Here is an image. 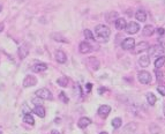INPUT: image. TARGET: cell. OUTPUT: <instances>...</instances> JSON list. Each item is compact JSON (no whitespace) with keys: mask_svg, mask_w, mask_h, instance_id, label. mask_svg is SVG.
Wrapping results in <instances>:
<instances>
[{"mask_svg":"<svg viewBox=\"0 0 165 134\" xmlns=\"http://www.w3.org/2000/svg\"><path fill=\"white\" fill-rule=\"evenodd\" d=\"M95 34L98 38H102V40H108L111 35V29L104 24H98L95 28Z\"/></svg>","mask_w":165,"mask_h":134,"instance_id":"6da1fadb","label":"cell"},{"mask_svg":"<svg viewBox=\"0 0 165 134\" xmlns=\"http://www.w3.org/2000/svg\"><path fill=\"white\" fill-rule=\"evenodd\" d=\"M148 57H161L164 55V48L162 45H152L148 48Z\"/></svg>","mask_w":165,"mask_h":134,"instance_id":"7a4b0ae2","label":"cell"},{"mask_svg":"<svg viewBox=\"0 0 165 134\" xmlns=\"http://www.w3.org/2000/svg\"><path fill=\"white\" fill-rule=\"evenodd\" d=\"M35 94H36L37 97H39L42 99H49V101H52V99H53V96H52L51 91H50L47 88H41V89H38Z\"/></svg>","mask_w":165,"mask_h":134,"instance_id":"3957f363","label":"cell"},{"mask_svg":"<svg viewBox=\"0 0 165 134\" xmlns=\"http://www.w3.org/2000/svg\"><path fill=\"white\" fill-rule=\"evenodd\" d=\"M138 79L142 84H149L151 82V74L147 71H142L138 74Z\"/></svg>","mask_w":165,"mask_h":134,"instance_id":"277c9868","label":"cell"},{"mask_svg":"<svg viewBox=\"0 0 165 134\" xmlns=\"http://www.w3.org/2000/svg\"><path fill=\"white\" fill-rule=\"evenodd\" d=\"M125 30H126V32H127V34H129V35H134V34L138 32V30H140V26H138V23L134 22V21H132V22H129V23H127V24H126Z\"/></svg>","mask_w":165,"mask_h":134,"instance_id":"5b68a950","label":"cell"},{"mask_svg":"<svg viewBox=\"0 0 165 134\" xmlns=\"http://www.w3.org/2000/svg\"><path fill=\"white\" fill-rule=\"evenodd\" d=\"M111 112V107L109 105H106V104H104V105H100V107H98V110H97V113H98V116L100 117V118H106L109 115H110Z\"/></svg>","mask_w":165,"mask_h":134,"instance_id":"8992f818","label":"cell"},{"mask_svg":"<svg viewBox=\"0 0 165 134\" xmlns=\"http://www.w3.org/2000/svg\"><path fill=\"white\" fill-rule=\"evenodd\" d=\"M37 84V79L34 75H27L26 79L23 80V87L29 88V87H34Z\"/></svg>","mask_w":165,"mask_h":134,"instance_id":"52a82bcc","label":"cell"},{"mask_svg":"<svg viewBox=\"0 0 165 134\" xmlns=\"http://www.w3.org/2000/svg\"><path fill=\"white\" fill-rule=\"evenodd\" d=\"M121 46L124 50H133V48L135 46V40L129 37V38H126L124 40V42L121 43Z\"/></svg>","mask_w":165,"mask_h":134,"instance_id":"ba28073f","label":"cell"},{"mask_svg":"<svg viewBox=\"0 0 165 134\" xmlns=\"http://www.w3.org/2000/svg\"><path fill=\"white\" fill-rule=\"evenodd\" d=\"M148 48H149V44L147 42H141L133 48V51H134V53H141V52L148 50Z\"/></svg>","mask_w":165,"mask_h":134,"instance_id":"9c48e42d","label":"cell"},{"mask_svg":"<svg viewBox=\"0 0 165 134\" xmlns=\"http://www.w3.org/2000/svg\"><path fill=\"white\" fill-rule=\"evenodd\" d=\"M46 69H47V65L44 63H36L34 66H31V71L35 73H42L45 72Z\"/></svg>","mask_w":165,"mask_h":134,"instance_id":"30bf717a","label":"cell"},{"mask_svg":"<svg viewBox=\"0 0 165 134\" xmlns=\"http://www.w3.org/2000/svg\"><path fill=\"white\" fill-rule=\"evenodd\" d=\"M79 50H80L81 53L87 54V53H89V52L93 51V46H91L88 42H82V43L80 44V46H79Z\"/></svg>","mask_w":165,"mask_h":134,"instance_id":"8fae6325","label":"cell"},{"mask_svg":"<svg viewBox=\"0 0 165 134\" xmlns=\"http://www.w3.org/2000/svg\"><path fill=\"white\" fill-rule=\"evenodd\" d=\"M29 53V45L28 43H23L20 48H19V55L21 59H24Z\"/></svg>","mask_w":165,"mask_h":134,"instance_id":"7c38bea8","label":"cell"},{"mask_svg":"<svg viewBox=\"0 0 165 134\" xmlns=\"http://www.w3.org/2000/svg\"><path fill=\"white\" fill-rule=\"evenodd\" d=\"M55 60H57L59 64H65V63L67 61V55H66V53H65L64 51L58 50V51L55 52Z\"/></svg>","mask_w":165,"mask_h":134,"instance_id":"4fadbf2b","label":"cell"},{"mask_svg":"<svg viewBox=\"0 0 165 134\" xmlns=\"http://www.w3.org/2000/svg\"><path fill=\"white\" fill-rule=\"evenodd\" d=\"M126 24H127V22H126V20H125L124 17H118L114 21V27H116L117 30H123V29H125Z\"/></svg>","mask_w":165,"mask_h":134,"instance_id":"5bb4252c","label":"cell"},{"mask_svg":"<svg viewBox=\"0 0 165 134\" xmlns=\"http://www.w3.org/2000/svg\"><path fill=\"white\" fill-rule=\"evenodd\" d=\"M138 64H140L141 67L146 68V67H148L150 65V58H149L148 55H141V57L138 58Z\"/></svg>","mask_w":165,"mask_h":134,"instance_id":"9a60e30c","label":"cell"},{"mask_svg":"<svg viewBox=\"0 0 165 134\" xmlns=\"http://www.w3.org/2000/svg\"><path fill=\"white\" fill-rule=\"evenodd\" d=\"M90 124H91V119L90 118H87V117H82V118H80V120L77 121V126L80 128H85Z\"/></svg>","mask_w":165,"mask_h":134,"instance_id":"2e32d148","label":"cell"},{"mask_svg":"<svg viewBox=\"0 0 165 134\" xmlns=\"http://www.w3.org/2000/svg\"><path fill=\"white\" fill-rule=\"evenodd\" d=\"M135 17H136V20L138 22H144L147 20V13L143 9H138L135 13Z\"/></svg>","mask_w":165,"mask_h":134,"instance_id":"e0dca14e","label":"cell"},{"mask_svg":"<svg viewBox=\"0 0 165 134\" xmlns=\"http://www.w3.org/2000/svg\"><path fill=\"white\" fill-rule=\"evenodd\" d=\"M35 115H37L39 118H44L45 117V109L43 105H38V107H36L34 109V111H32Z\"/></svg>","mask_w":165,"mask_h":134,"instance_id":"ac0fdd59","label":"cell"},{"mask_svg":"<svg viewBox=\"0 0 165 134\" xmlns=\"http://www.w3.org/2000/svg\"><path fill=\"white\" fill-rule=\"evenodd\" d=\"M142 32H143V35L144 36H151L154 35V32H155V28L150 26V24H148V26H146V27L142 29Z\"/></svg>","mask_w":165,"mask_h":134,"instance_id":"d6986e66","label":"cell"},{"mask_svg":"<svg viewBox=\"0 0 165 134\" xmlns=\"http://www.w3.org/2000/svg\"><path fill=\"white\" fill-rule=\"evenodd\" d=\"M88 65L91 67L94 71H97V69L99 68V63H98V60L95 59V58H89V60H88Z\"/></svg>","mask_w":165,"mask_h":134,"instance_id":"ffe728a7","label":"cell"},{"mask_svg":"<svg viewBox=\"0 0 165 134\" xmlns=\"http://www.w3.org/2000/svg\"><path fill=\"white\" fill-rule=\"evenodd\" d=\"M165 64V57L164 55H161V57H158L156 60H155V67L156 68H161V67H163Z\"/></svg>","mask_w":165,"mask_h":134,"instance_id":"44dd1931","label":"cell"},{"mask_svg":"<svg viewBox=\"0 0 165 134\" xmlns=\"http://www.w3.org/2000/svg\"><path fill=\"white\" fill-rule=\"evenodd\" d=\"M68 78L67 76H60L58 80H57V83L60 86V87H67L68 84Z\"/></svg>","mask_w":165,"mask_h":134,"instance_id":"7402d4cb","label":"cell"},{"mask_svg":"<svg viewBox=\"0 0 165 134\" xmlns=\"http://www.w3.org/2000/svg\"><path fill=\"white\" fill-rule=\"evenodd\" d=\"M147 101H148V103H149L150 105H155L157 98H156V96L152 94V93H148V94H147Z\"/></svg>","mask_w":165,"mask_h":134,"instance_id":"603a6c76","label":"cell"},{"mask_svg":"<svg viewBox=\"0 0 165 134\" xmlns=\"http://www.w3.org/2000/svg\"><path fill=\"white\" fill-rule=\"evenodd\" d=\"M117 19H118V13H116V12H111L110 14L106 15V20H108V22H110V23H112L113 21H116Z\"/></svg>","mask_w":165,"mask_h":134,"instance_id":"cb8c5ba5","label":"cell"},{"mask_svg":"<svg viewBox=\"0 0 165 134\" xmlns=\"http://www.w3.org/2000/svg\"><path fill=\"white\" fill-rule=\"evenodd\" d=\"M51 37L53 38L55 40H58V42H62V43H68V40H65L60 34H55V32H53L52 35H51Z\"/></svg>","mask_w":165,"mask_h":134,"instance_id":"d4e9b609","label":"cell"},{"mask_svg":"<svg viewBox=\"0 0 165 134\" xmlns=\"http://www.w3.org/2000/svg\"><path fill=\"white\" fill-rule=\"evenodd\" d=\"M123 125V120H121V118H114L113 120H112V126H113V128H119L120 126Z\"/></svg>","mask_w":165,"mask_h":134,"instance_id":"484cf974","label":"cell"},{"mask_svg":"<svg viewBox=\"0 0 165 134\" xmlns=\"http://www.w3.org/2000/svg\"><path fill=\"white\" fill-rule=\"evenodd\" d=\"M23 121L29 124V125H34V124H35V119H34V117H32L31 115H24Z\"/></svg>","mask_w":165,"mask_h":134,"instance_id":"4316f807","label":"cell"},{"mask_svg":"<svg viewBox=\"0 0 165 134\" xmlns=\"http://www.w3.org/2000/svg\"><path fill=\"white\" fill-rule=\"evenodd\" d=\"M83 34H84V36H85V38L87 40H95V37H94V34L89 30V29H85L84 31H83Z\"/></svg>","mask_w":165,"mask_h":134,"instance_id":"83f0119b","label":"cell"},{"mask_svg":"<svg viewBox=\"0 0 165 134\" xmlns=\"http://www.w3.org/2000/svg\"><path fill=\"white\" fill-rule=\"evenodd\" d=\"M59 99L62 102V103H68V97L66 96V94L64 93V91H61V93H59Z\"/></svg>","mask_w":165,"mask_h":134,"instance_id":"f1b7e54d","label":"cell"},{"mask_svg":"<svg viewBox=\"0 0 165 134\" xmlns=\"http://www.w3.org/2000/svg\"><path fill=\"white\" fill-rule=\"evenodd\" d=\"M32 103H34L36 107H38V105H43V99L39 98V97H35V98H32Z\"/></svg>","mask_w":165,"mask_h":134,"instance_id":"f546056e","label":"cell"},{"mask_svg":"<svg viewBox=\"0 0 165 134\" xmlns=\"http://www.w3.org/2000/svg\"><path fill=\"white\" fill-rule=\"evenodd\" d=\"M22 111H23L24 115H30L31 113V109L28 107V104H26V103L22 105Z\"/></svg>","mask_w":165,"mask_h":134,"instance_id":"4dcf8cb0","label":"cell"},{"mask_svg":"<svg viewBox=\"0 0 165 134\" xmlns=\"http://www.w3.org/2000/svg\"><path fill=\"white\" fill-rule=\"evenodd\" d=\"M157 91L159 94H162L163 96H165V86H158L157 87Z\"/></svg>","mask_w":165,"mask_h":134,"instance_id":"1f68e13d","label":"cell"},{"mask_svg":"<svg viewBox=\"0 0 165 134\" xmlns=\"http://www.w3.org/2000/svg\"><path fill=\"white\" fill-rule=\"evenodd\" d=\"M157 32H158L159 36H162V35H164L165 34V29L164 28H158V29H157Z\"/></svg>","mask_w":165,"mask_h":134,"instance_id":"d6a6232c","label":"cell"},{"mask_svg":"<svg viewBox=\"0 0 165 134\" xmlns=\"http://www.w3.org/2000/svg\"><path fill=\"white\" fill-rule=\"evenodd\" d=\"M156 74H157V79H158V80H159V79L162 78V75H163L162 72H158V71H156Z\"/></svg>","mask_w":165,"mask_h":134,"instance_id":"836d02e7","label":"cell"},{"mask_svg":"<svg viewBox=\"0 0 165 134\" xmlns=\"http://www.w3.org/2000/svg\"><path fill=\"white\" fill-rule=\"evenodd\" d=\"M87 89H88V91H90V89H91V83H87Z\"/></svg>","mask_w":165,"mask_h":134,"instance_id":"e575fe53","label":"cell"},{"mask_svg":"<svg viewBox=\"0 0 165 134\" xmlns=\"http://www.w3.org/2000/svg\"><path fill=\"white\" fill-rule=\"evenodd\" d=\"M4 27H5V26H4V23H2V22H0V32L4 30Z\"/></svg>","mask_w":165,"mask_h":134,"instance_id":"d590c367","label":"cell"},{"mask_svg":"<svg viewBox=\"0 0 165 134\" xmlns=\"http://www.w3.org/2000/svg\"><path fill=\"white\" fill-rule=\"evenodd\" d=\"M103 91H106V89L105 88H99L98 89V93H103Z\"/></svg>","mask_w":165,"mask_h":134,"instance_id":"8d00e7d4","label":"cell"},{"mask_svg":"<svg viewBox=\"0 0 165 134\" xmlns=\"http://www.w3.org/2000/svg\"><path fill=\"white\" fill-rule=\"evenodd\" d=\"M52 134H60L58 131H52Z\"/></svg>","mask_w":165,"mask_h":134,"instance_id":"74e56055","label":"cell"},{"mask_svg":"<svg viewBox=\"0 0 165 134\" xmlns=\"http://www.w3.org/2000/svg\"><path fill=\"white\" fill-rule=\"evenodd\" d=\"M0 134H2V128L0 127Z\"/></svg>","mask_w":165,"mask_h":134,"instance_id":"f35d334b","label":"cell"},{"mask_svg":"<svg viewBox=\"0 0 165 134\" xmlns=\"http://www.w3.org/2000/svg\"><path fill=\"white\" fill-rule=\"evenodd\" d=\"M163 112H164V116H165V104H164V109H163Z\"/></svg>","mask_w":165,"mask_h":134,"instance_id":"ab89813d","label":"cell"},{"mask_svg":"<svg viewBox=\"0 0 165 134\" xmlns=\"http://www.w3.org/2000/svg\"><path fill=\"white\" fill-rule=\"evenodd\" d=\"M99 134H108V133H106V132H100Z\"/></svg>","mask_w":165,"mask_h":134,"instance_id":"60d3db41","label":"cell"},{"mask_svg":"<svg viewBox=\"0 0 165 134\" xmlns=\"http://www.w3.org/2000/svg\"><path fill=\"white\" fill-rule=\"evenodd\" d=\"M1 11H2V6L0 5V12H1Z\"/></svg>","mask_w":165,"mask_h":134,"instance_id":"b9f144b4","label":"cell"}]
</instances>
